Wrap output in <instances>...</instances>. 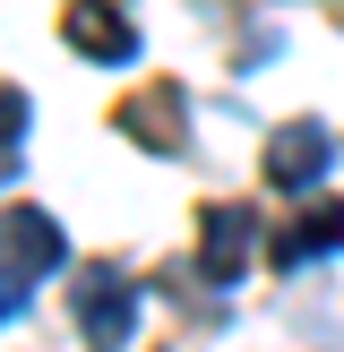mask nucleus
I'll list each match as a JSON object with an SVG mask.
<instances>
[{"label":"nucleus","mask_w":344,"mask_h":352,"mask_svg":"<svg viewBox=\"0 0 344 352\" xmlns=\"http://www.w3.org/2000/svg\"><path fill=\"white\" fill-rule=\"evenodd\" d=\"M61 258H69V241H61V223H52V215H34V206L0 215V275H9L17 292L43 284V275H61Z\"/></svg>","instance_id":"obj_1"},{"label":"nucleus","mask_w":344,"mask_h":352,"mask_svg":"<svg viewBox=\"0 0 344 352\" xmlns=\"http://www.w3.org/2000/svg\"><path fill=\"white\" fill-rule=\"evenodd\" d=\"M129 327H138V292H129V275L86 267V275H78V336L95 344V352H120V344H129Z\"/></svg>","instance_id":"obj_2"},{"label":"nucleus","mask_w":344,"mask_h":352,"mask_svg":"<svg viewBox=\"0 0 344 352\" xmlns=\"http://www.w3.org/2000/svg\"><path fill=\"white\" fill-rule=\"evenodd\" d=\"M327 155H336V138H327L319 120H284V129L267 138V181L275 189H319L327 181Z\"/></svg>","instance_id":"obj_3"},{"label":"nucleus","mask_w":344,"mask_h":352,"mask_svg":"<svg viewBox=\"0 0 344 352\" xmlns=\"http://www.w3.org/2000/svg\"><path fill=\"white\" fill-rule=\"evenodd\" d=\"M250 250H258V215H250V206H206V250H198L206 284H241Z\"/></svg>","instance_id":"obj_4"},{"label":"nucleus","mask_w":344,"mask_h":352,"mask_svg":"<svg viewBox=\"0 0 344 352\" xmlns=\"http://www.w3.org/2000/svg\"><path fill=\"white\" fill-rule=\"evenodd\" d=\"M69 52L129 69V60H138V26H129L120 9H103V0H78V9H69Z\"/></svg>","instance_id":"obj_5"},{"label":"nucleus","mask_w":344,"mask_h":352,"mask_svg":"<svg viewBox=\"0 0 344 352\" xmlns=\"http://www.w3.org/2000/svg\"><path fill=\"white\" fill-rule=\"evenodd\" d=\"M112 120H120V138H138V146L172 155V138H181V95H172V86H147V95H129Z\"/></svg>","instance_id":"obj_6"},{"label":"nucleus","mask_w":344,"mask_h":352,"mask_svg":"<svg viewBox=\"0 0 344 352\" xmlns=\"http://www.w3.org/2000/svg\"><path fill=\"white\" fill-rule=\"evenodd\" d=\"M327 250H344V206H336V198L301 206V215L284 223V241H275V267H301V258H327Z\"/></svg>","instance_id":"obj_7"},{"label":"nucleus","mask_w":344,"mask_h":352,"mask_svg":"<svg viewBox=\"0 0 344 352\" xmlns=\"http://www.w3.org/2000/svg\"><path fill=\"white\" fill-rule=\"evenodd\" d=\"M17 129H26V95H17V86H0V181L17 172Z\"/></svg>","instance_id":"obj_8"},{"label":"nucleus","mask_w":344,"mask_h":352,"mask_svg":"<svg viewBox=\"0 0 344 352\" xmlns=\"http://www.w3.org/2000/svg\"><path fill=\"white\" fill-rule=\"evenodd\" d=\"M9 309H17V284H9V275H0V318H9Z\"/></svg>","instance_id":"obj_9"}]
</instances>
